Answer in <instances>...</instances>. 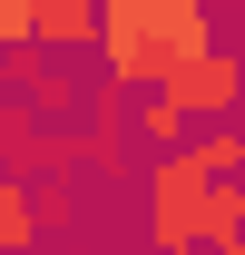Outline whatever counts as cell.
<instances>
[{
    "mask_svg": "<svg viewBox=\"0 0 245 255\" xmlns=\"http://www.w3.org/2000/svg\"><path fill=\"white\" fill-rule=\"evenodd\" d=\"M196 49H216V0H98V79L167 89Z\"/></svg>",
    "mask_w": 245,
    "mask_h": 255,
    "instance_id": "1",
    "label": "cell"
},
{
    "mask_svg": "<svg viewBox=\"0 0 245 255\" xmlns=\"http://www.w3.org/2000/svg\"><path fill=\"white\" fill-rule=\"evenodd\" d=\"M216 187H226V177H206L196 147H167V157L147 167V246L157 255H196L216 236Z\"/></svg>",
    "mask_w": 245,
    "mask_h": 255,
    "instance_id": "2",
    "label": "cell"
},
{
    "mask_svg": "<svg viewBox=\"0 0 245 255\" xmlns=\"http://www.w3.org/2000/svg\"><path fill=\"white\" fill-rule=\"evenodd\" d=\"M236 98H245V49H196V59L167 79V108H177L186 128H216V118H236Z\"/></svg>",
    "mask_w": 245,
    "mask_h": 255,
    "instance_id": "3",
    "label": "cell"
},
{
    "mask_svg": "<svg viewBox=\"0 0 245 255\" xmlns=\"http://www.w3.org/2000/svg\"><path fill=\"white\" fill-rule=\"evenodd\" d=\"M20 69V108H30V118H79V108H89V89H79V69L69 59H49V49H30V59H10Z\"/></svg>",
    "mask_w": 245,
    "mask_h": 255,
    "instance_id": "4",
    "label": "cell"
},
{
    "mask_svg": "<svg viewBox=\"0 0 245 255\" xmlns=\"http://www.w3.org/2000/svg\"><path fill=\"white\" fill-rule=\"evenodd\" d=\"M20 10H30V49H49V59L98 49V0H20Z\"/></svg>",
    "mask_w": 245,
    "mask_h": 255,
    "instance_id": "5",
    "label": "cell"
},
{
    "mask_svg": "<svg viewBox=\"0 0 245 255\" xmlns=\"http://www.w3.org/2000/svg\"><path fill=\"white\" fill-rule=\"evenodd\" d=\"M49 216H39V187L30 177H0V255H39Z\"/></svg>",
    "mask_w": 245,
    "mask_h": 255,
    "instance_id": "6",
    "label": "cell"
},
{
    "mask_svg": "<svg viewBox=\"0 0 245 255\" xmlns=\"http://www.w3.org/2000/svg\"><path fill=\"white\" fill-rule=\"evenodd\" d=\"M196 255H245V236H206V246H196Z\"/></svg>",
    "mask_w": 245,
    "mask_h": 255,
    "instance_id": "7",
    "label": "cell"
},
{
    "mask_svg": "<svg viewBox=\"0 0 245 255\" xmlns=\"http://www.w3.org/2000/svg\"><path fill=\"white\" fill-rule=\"evenodd\" d=\"M226 10H245V0H226Z\"/></svg>",
    "mask_w": 245,
    "mask_h": 255,
    "instance_id": "8",
    "label": "cell"
}]
</instances>
